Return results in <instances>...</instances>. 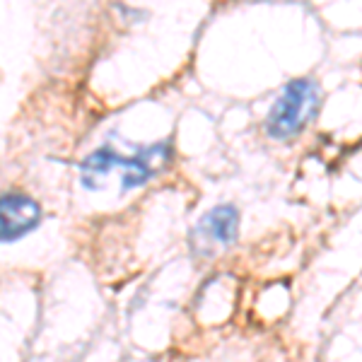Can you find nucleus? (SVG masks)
Listing matches in <instances>:
<instances>
[{"label": "nucleus", "mask_w": 362, "mask_h": 362, "mask_svg": "<svg viewBox=\"0 0 362 362\" xmlns=\"http://www.w3.org/2000/svg\"><path fill=\"white\" fill-rule=\"evenodd\" d=\"M167 145H155V148L145 150L143 155L136 157H121L116 155L112 148L95 150L90 157H85L83 165H80V181H83L85 189H102V177H107L112 169H124V179H121V189L128 191L133 186L145 184L153 177L157 162L167 160Z\"/></svg>", "instance_id": "1"}, {"label": "nucleus", "mask_w": 362, "mask_h": 362, "mask_svg": "<svg viewBox=\"0 0 362 362\" xmlns=\"http://www.w3.org/2000/svg\"><path fill=\"white\" fill-rule=\"evenodd\" d=\"M319 87L312 80H293L276 99L266 119V131L276 140H288L302 131L317 114Z\"/></svg>", "instance_id": "2"}, {"label": "nucleus", "mask_w": 362, "mask_h": 362, "mask_svg": "<svg viewBox=\"0 0 362 362\" xmlns=\"http://www.w3.org/2000/svg\"><path fill=\"white\" fill-rule=\"evenodd\" d=\"M42 208L22 194L0 196V242H15L39 225Z\"/></svg>", "instance_id": "3"}, {"label": "nucleus", "mask_w": 362, "mask_h": 362, "mask_svg": "<svg viewBox=\"0 0 362 362\" xmlns=\"http://www.w3.org/2000/svg\"><path fill=\"white\" fill-rule=\"evenodd\" d=\"M239 230V213L232 206H218L210 213L201 218V223L196 225L194 237L198 239L201 249H213V247H225L237 237Z\"/></svg>", "instance_id": "4"}]
</instances>
